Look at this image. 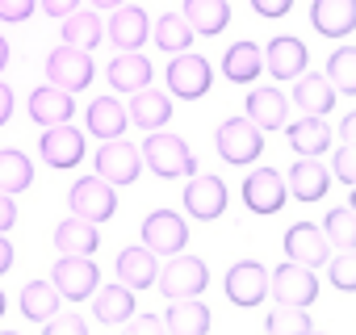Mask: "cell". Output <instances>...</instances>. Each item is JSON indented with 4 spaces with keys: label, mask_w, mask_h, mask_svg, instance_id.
<instances>
[{
    "label": "cell",
    "mask_w": 356,
    "mask_h": 335,
    "mask_svg": "<svg viewBox=\"0 0 356 335\" xmlns=\"http://www.w3.org/2000/svg\"><path fill=\"white\" fill-rule=\"evenodd\" d=\"M138 151H143V163L151 168L155 177H163V181H172V177H193L197 172L193 151L185 147V138H176V134H155L151 130Z\"/></svg>",
    "instance_id": "6da1fadb"
},
{
    "label": "cell",
    "mask_w": 356,
    "mask_h": 335,
    "mask_svg": "<svg viewBox=\"0 0 356 335\" xmlns=\"http://www.w3.org/2000/svg\"><path fill=\"white\" fill-rule=\"evenodd\" d=\"M159 293L172 302V297H197V293H206V285H210V268H206V260L202 256H181L176 252L163 268H159Z\"/></svg>",
    "instance_id": "7a4b0ae2"
},
{
    "label": "cell",
    "mask_w": 356,
    "mask_h": 335,
    "mask_svg": "<svg viewBox=\"0 0 356 335\" xmlns=\"http://www.w3.org/2000/svg\"><path fill=\"white\" fill-rule=\"evenodd\" d=\"M218 155L227 159V163H235V168H248V163H256V155L264 151V130L252 122V117H227L222 126H218Z\"/></svg>",
    "instance_id": "3957f363"
},
{
    "label": "cell",
    "mask_w": 356,
    "mask_h": 335,
    "mask_svg": "<svg viewBox=\"0 0 356 335\" xmlns=\"http://www.w3.org/2000/svg\"><path fill=\"white\" fill-rule=\"evenodd\" d=\"M97 177L109 181L113 189L118 185H134L138 172H143V151L126 138H101V151H97Z\"/></svg>",
    "instance_id": "277c9868"
},
{
    "label": "cell",
    "mask_w": 356,
    "mask_h": 335,
    "mask_svg": "<svg viewBox=\"0 0 356 335\" xmlns=\"http://www.w3.org/2000/svg\"><path fill=\"white\" fill-rule=\"evenodd\" d=\"M47 76H51V84L63 88V92H80V88H88L92 76H97V67H92V51H80V47H67V42H63L59 51L47 55Z\"/></svg>",
    "instance_id": "5b68a950"
},
{
    "label": "cell",
    "mask_w": 356,
    "mask_h": 335,
    "mask_svg": "<svg viewBox=\"0 0 356 335\" xmlns=\"http://www.w3.org/2000/svg\"><path fill=\"white\" fill-rule=\"evenodd\" d=\"M51 285L63 293V302H84L88 293H97L101 268L92 264V256H59L51 268Z\"/></svg>",
    "instance_id": "8992f818"
},
{
    "label": "cell",
    "mask_w": 356,
    "mask_h": 335,
    "mask_svg": "<svg viewBox=\"0 0 356 335\" xmlns=\"http://www.w3.org/2000/svg\"><path fill=\"white\" fill-rule=\"evenodd\" d=\"M210 84H214V67H210L202 55L181 51V55L168 63V92H172V97H181V101H197V97H206V92H210Z\"/></svg>",
    "instance_id": "52a82bcc"
},
{
    "label": "cell",
    "mask_w": 356,
    "mask_h": 335,
    "mask_svg": "<svg viewBox=\"0 0 356 335\" xmlns=\"http://www.w3.org/2000/svg\"><path fill=\"white\" fill-rule=\"evenodd\" d=\"M67 206H72V214H80V218H88V222H109L113 210H118V193H113L109 181H101V177L92 172V177H84V181L72 185Z\"/></svg>",
    "instance_id": "ba28073f"
},
{
    "label": "cell",
    "mask_w": 356,
    "mask_h": 335,
    "mask_svg": "<svg viewBox=\"0 0 356 335\" xmlns=\"http://www.w3.org/2000/svg\"><path fill=\"white\" fill-rule=\"evenodd\" d=\"M185 243H189V227L176 210H151L143 218V247H151L155 256H176L185 252Z\"/></svg>",
    "instance_id": "9c48e42d"
},
{
    "label": "cell",
    "mask_w": 356,
    "mask_h": 335,
    "mask_svg": "<svg viewBox=\"0 0 356 335\" xmlns=\"http://www.w3.org/2000/svg\"><path fill=\"white\" fill-rule=\"evenodd\" d=\"M268 289H273V297L285 302V306H310V302L318 297V277H314V268H306V264H298V260H285V264L268 277Z\"/></svg>",
    "instance_id": "30bf717a"
},
{
    "label": "cell",
    "mask_w": 356,
    "mask_h": 335,
    "mask_svg": "<svg viewBox=\"0 0 356 335\" xmlns=\"http://www.w3.org/2000/svg\"><path fill=\"white\" fill-rule=\"evenodd\" d=\"M285 260H298L306 268H323L331 260V239L314 222H293L285 231Z\"/></svg>",
    "instance_id": "8fae6325"
},
{
    "label": "cell",
    "mask_w": 356,
    "mask_h": 335,
    "mask_svg": "<svg viewBox=\"0 0 356 335\" xmlns=\"http://www.w3.org/2000/svg\"><path fill=\"white\" fill-rule=\"evenodd\" d=\"M222 289L235 306H260L268 297V268L260 260H239V264H231Z\"/></svg>",
    "instance_id": "7c38bea8"
},
{
    "label": "cell",
    "mask_w": 356,
    "mask_h": 335,
    "mask_svg": "<svg viewBox=\"0 0 356 335\" xmlns=\"http://www.w3.org/2000/svg\"><path fill=\"white\" fill-rule=\"evenodd\" d=\"M38 151L51 168H76L84 159V134L72 126V122H59V126H47V134L38 138Z\"/></svg>",
    "instance_id": "4fadbf2b"
},
{
    "label": "cell",
    "mask_w": 356,
    "mask_h": 335,
    "mask_svg": "<svg viewBox=\"0 0 356 335\" xmlns=\"http://www.w3.org/2000/svg\"><path fill=\"white\" fill-rule=\"evenodd\" d=\"M181 202H185L189 218H197V222H214V218L227 214V185H222L218 177H193Z\"/></svg>",
    "instance_id": "5bb4252c"
},
{
    "label": "cell",
    "mask_w": 356,
    "mask_h": 335,
    "mask_svg": "<svg viewBox=\"0 0 356 335\" xmlns=\"http://www.w3.org/2000/svg\"><path fill=\"white\" fill-rule=\"evenodd\" d=\"M243 202L252 214H277L285 206V177L273 168H256L243 181Z\"/></svg>",
    "instance_id": "9a60e30c"
},
{
    "label": "cell",
    "mask_w": 356,
    "mask_h": 335,
    "mask_svg": "<svg viewBox=\"0 0 356 335\" xmlns=\"http://www.w3.org/2000/svg\"><path fill=\"white\" fill-rule=\"evenodd\" d=\"M105 38H113L118 51H138L147 38H151V22L138 5H118L109 26H105Z\"/></svg>",
    "instance_id": "2e32d148"
},
{
    "label": "cell",
    "mask_w": 356,
    "mask_h": 335,
    "mask_svg": "<svg viewBox=\"0 0 356 335\" xmlns=\"http://www.w3.org/2000/svg\"><path fill=\"white\" fill-rule=\"evenodd\" d=\"M306 63H310V51H306V42L302 38H273L268 47H264V72H273L277 80H298L302 72H306Z\"/></svg>",
    "instance_id": "e0dca14e"
},
{
    "label": "cell",
    "mask_w": 356,
    "mask_h": 335,
    "mask_svg": "<svg viewBox=\"0 0 356 335\" xmlns=\"http://www.w3.org/2000/svg\"><path fill=\"white\" fill-rule=\"evenodd\" d=\"M310 26L323 38H348L356 30V0H310Z\"/></svg>",
    "instance_id": "ac0fdd59"
},
{
    "label": "cell",
    "mask_w": 356,
    "mask_h": 335,
    "mask_svg": "<svg viewBox=\"0 0 356 335\" xmlns=\"http://www.w3.org/2000/svg\"><path fill=\"white\" fill-rule=\"evenodd\" d=\"M331 189V172L318 163V155H302L298 163H289V193L298 202H323Z\"/></svg>",
    "instance_id": "d6986e66"
},
{
    "label": "cell",
    "mask_w": 356,
    "mask_h": 335,
    "mask_svg": "<svg viewBox=\"0 0 356 335\" xmlns=\"http://www.w3.org/2000/svg\"><path fill=\"white\" fill-rule=\"evenodd\" d=\"M72 113H76L72 92H63V88H55V84H42V88L30 92V117H34L42 130H47V126H59V122H72Z\"/></svg>",
    "instance_id": "ffe728a7"
},
{
    "label": "cell",
    "mask_w": 356,
    "mask_h": 335,
    "mask_svg": "<svg viewBox=\"0 0 356 335\" xmlns=\"http://www.w3.org/2000/svg\"><path fill=\"white\" fill-rule=\"evenodd\" d=\"M331 138H335V130L327 126V117H314V113H306V117H298V122L285 126V142L298 155H323L331 147Z\"/></svg>",
    "instance_id": "44dd1931"
},
{
    "label": "cell",
    "mask_w": 356,
    "mask_h": 335,
    "mask_svg": "<svg viewBox=\"0 0 356 335\" xmlns=\"http://www.w3.org/2000/svg\"><path fill=\"white\" fill-rule=\"evenodd\" d=\"M155 277H159V256L151 252V247H122L118 252V281L122 285H130V289H147V285H155Z\"/></svg>",
    "instance_id": "7402d4cb"
},
{
    "label": "cell",
    "mask_w": 356,
    "mask_h": 335,
    "mask_svg": "<svg viewBox=\"0 0 356 335\" xmlns=\"http://www.w3.org/2000/svg\"><path fill=\"white\" fill-rule=\"evenodd\" d=\"M293 105L302 109V113H314V117H327L331 109H335V84L323 76V72H314V76H298V84H293Z\"/></svg>",
    "instance_id": "603a6c76"
},
{
    "label": "cell",
    "mask_w": 356,
    "mask_h": 335,
    "mask_svg": "<svg viewBox=\"0 0 356 335\" xmlns=\"http://www.w3.org/2000/svg\"><path fill=\"white\" fill-rule=\"evenodd\" d=\"M163 331H172V335H206L210 331V306L193 302V297H172V306L163 314Z\"/></svg>",
    "instance_id": "cb8c5ba5"
},
{
    "label": "cell",
    "mask_w": 356,
    "mask_h": 335,
    "mask_svg": "<svg viewBox=\"0 0 356 335\" xmlns=\"http://www.w3.org/2000/svg\"><path fill=\"white\" fill-rule=\"evenodd\" d=\"M243 117H252L260 130H281L285 126V113H289V101L277 92V88H252L243 97Z\"/></svg>",
    "instance_id": "d4e9b609"
},
{
    "label": "cell",
    "mask_w": 356,
    "mask_h": 335,
    "mask_svg": "<svg viewBox=\"0 0 356 335\" xmlns=\"http://www.w3.org/2000/svg\"><path fill=\"white\" fill-rule=\"evenodd\" d=\"M97 243H101L97 222H88V218H80V214H72V218H63V222L55 227V247H59V256H92Z\"/></svg>",
    "instance_id": "484cf974"
},
{
    "label": "cell",
    "mask_w": 356,
    "mask_h": 335,
    "mask_svg": "<svg viewBox=\"0 0 356 335\" xmlns=\"http://www.w3.org/2000/svg\"><path fill=\"white\" fill-rule=\"evenodd\" d=\"M126 113H130L134 126H143V130H159V126L172 122V97L159 92V88H138Z\"/></svg>",
    "instance_id": "4316f807"
},
{
    "label": "cell",
    "mask_w": 356,
    "mask_h": 335,
    "mask_svg": "<svg viewBox=\"0 0 356 335\" xmlns=\"http://www.w3.org/2000/svg\"><path fill=\"white\" fill-rule=\"evenodd\" d=\"M181 13L193 26V34H202V38H214V34H222L231 26V5L227 0H185Z\"/></svg>",
    "instance_id": "83f0119b"
},
{
    "label": "cell",
    "mask_w": 356,
    "mask_h": 335,
    "mask_svg": "<svg viewBox=\"0 0 356 335\" xmlns=\"http://www.w3.org/2000/svg\"><path fill=\"white\" fill-rule=\"evenodd\" d=\"M264 72V51L256 42H235L222 55V76L231 84H256V76Z\"/></svg>",
    "instance_id": "f1b7e54d"
},
{
    "label": "cell",
    "mask_w": 356,
    "mask_h": 335,
    "mask_svg": "<svg viewBox=\"0 0 356 335\" xmlns=\"http://www.w3.org/2000/svg\"><path fill=\"white\" fill-rule=\"evenodd\" d=\"M126 126H130V113L122 109L118 97H97L88 105V134H97V138H122Z\"/></svg>",
    "instance_id": "f546056e"
},
{
    "label": "cell",
    "mask_w": 356,
    "mask_h": 335,
    "mask_svg": "<svg viewBox=\"0 0 356 335\" xmlns=\"http://www.w3.org/2000/svg\"><path fill=\"white\" fill-rule=\"evenodd\" d=\"M92 314H97V322H105V327H122L130 314H134V289L130 285H105V289H97V302H92Z\"/></svg>",
    "instance_id": "4dcf8cb0"
},
{
    "label": "cell",
    "mask_w": 356,
    "mask_h": 335,
    "mask_svg": "<svg viewBox=\"0 0 356 335\" xmlns=\"http://www.w3.org/2000/svg\"><path fill=\"white\" fill-rule=\"evenodd\" d=\"M109 84L118 92H138L151 84V63L138 51H118V59L109 63Z\"/></svg>",
    "instance_id": "1f68e13d"
},
{
    "label": "cell",
    "mask_w": 356,
    "mask_h": 335,
    "mask_svg": "<svg viewBox=\"0 0 356 335\" xmlns=\"http://www.w3.org/2000/svg\"><path fill=\"white\" fill-rule=\"evenodd\" d=\"M101 38H105V22H101L92 9H76V13L63 17V42H67V47L92 51Z\"/></svg>",
    "instance_id": "d6a6232c"
},
{
    "label": "cell",
    "mask_w": 356,
    "mask_h": 335,
    "mask_svg": "<svg viewBox=\"0 0 356 335\" xmlns=\"http://www.w3.org/2000/svg\"><path fill=\"white\" fill-rule=\"evenodd\" d=\"M151 38H155V47H159V51L181 55V51H189V42H193L197 34H193V26L185 22V13H163V17H155Z\"/></svg>",
    "instance_id": "836d02e7"
},
{
    "label": "cell",
    "mask_w": 356,
    "mask_h": 335,
    "mask_svg": "<svg viewBox=\"0 0 356 335\" xmlns=\"http://www.w3.org/2000/svg\"><path fill=\"white\" fill-rule=\"evenodd\" d=\"M59 302H63V293H59L51 281H30V285L22 289V314H26L30 322H47V318L59 310Z\"/></svg>",
    "instance_id": "e575fe53"
},
{
    "label": "cell",
    "mask_w": 356,
    "mask_h": 335,
    "mask_svg": "<svg viewBox=\"0 0 356 335\" xmlns=\"http://www.w3.org/2000/svg\"><path fill=\"white\" fill-rule=\"evenodd\" d=\"M34 185V163L26 151H0V193H22Z\"/></svg>",
    "instance_id": "d590c367"
},
{
    "label": "cell",
    "mask_w": 356,
    "mask_h": 335,
    "mask_svg": "<svg viewBox=\"0 0 356 335\" xmlns=\"http://www.w3.org/2000/svg\"><path fill=\"white\" fill-rule=\"evenodd\" d=\"M327 80L335 84V92L356 97V47H339V51L327 59Z\"/></svg>",
    "instance_id": "8d00e7d4"
},
{
    "label": "cell",
    "mask_w": 356,
    "mask_h": 335,
    "mask_svg": "<svg viewBox=\"0 0 356 335\" xmlns=\"http://www.w3.org/2000/svg\"><path fill=\"white\" fill-rule=\"evenodd\" d=\"M323 235L331 239V247H356V210L352 206H335L323 222Z\"/></svg>",
    "instance_id": "74e56055"
},
{
    "label": "cell",
    "mask_w": 356,
    "mask_h": 335,
    "mask_svg": "<svg viewBox=\"0 0 356 335\" xmlns=\"http://www.w3.org/2000/svg\"><path fill=\"white\" fill-rule=\"evenodd\" d=\"M268 331L273 335H306V331H314V322H310V314H306V306H277L273 314H268Z\"/></svg>",
    "instance_id": "f35d334b"
},
{
    "label": "cell",
    "mask_w": 356,
    "mask_h": 335,
    "mask_svg": "<svg viewBox=\"0 0 356 335\" xmlns=\"http://www.w3.org/2000/svg\"><path fill=\"white\" fill-rule=\"evenodd\" d=\"M327 277L339 293H356V247H339V256L327 260Z\"/></svg>",
    "instance_id": "ab89813d"
},
{
    "label": "cell",
    "mask_w": 356,
    "mask_h": 335,
    "mask_svg": "<svg viewBox=\"0 0 356 335\" xmlns=\"http://www.w3.org/2000/svg\"><path fill=\"white\" fill-rule=\"evenodd\" d=\"M331 177L343 181V185H356V147H352V142H343V147L335 151V159H331Z\"/></svg>",
    "instance_id": "60d3db41"
},
{
    "label": "cell",
    "mask_w": 356,
    "mask_h": 335,
    "mask_svg": "<svg viewBox=\"0 0 356 335\" xmlns=\"http://www.w3.org/2000/svg\"><path fill=\"white\" fill-rule=\"evenodd\" d=\"M42 327H47V335H84V331H88L80 314H59V310H55Z\"/></svg>",
    "instance_id": "b9f144b4"
},
{
    "label": "cell",
    "mask_w": 356,
    "mask_h": 335,
    "mask_svg": "<svg viewBox=\"0 0 356 335\" xmlns=\"http://www.w3.org/2000/svg\"><path fill=\"white\" fill-rule=\"evenodd\" d=\"M38 9V0H0V22H26Z\"/></svg>",
    "instance_id": "7bdbcfd3"
},
{
    "label": "cell",
    "mask_w": 356,
    "mask_h": 335,
    "mask_svg": "<svg viewBox=\"0 0 356 335\" xmlns=\"http://www.w3.org/2000/svg\"><path fill=\"white\" fill-rule=\"evenodd\" d=\"M289 9H293V0H252V13H260V17H268V22L285 17Z\"/></svg>",
    "instance_id": "ee69618b"
},
{
    "label": "cell",
    "mask_w": 356,
    "mask_h": 335,
    "mask_svg": "<svg viewBox=\"0 0 356 335\" xmlns=\"http://www.w3.org/2000/svg\"><path fill=\"white\" fill-rule=\"evenodd\" d=\"M38 5H42V13H47V17H59V22H63L67 13H76V9H80V0H38Z\"/></svg>",
    "instance_id": "f6af8a7d"
},
{
    "label": "cell",
    "mask_w": 356,
    "mask_h": 335,
    "mask_svg": "<svg viewBox=\"0 0 356 335\" xmlns=\"http://www.w3.org/2000/svg\"><path fill=\"white\" fill-rule=\"evenodd\" d=\"M122 327H126V331H138V335H147V331H163V318H155V314H143V318H134V314H130Z\"/></svg>",
    "instance_id": "bcb514c9"
},
{
    "label": "cell",
    "mask_w": 356,
    "mask_h": 335,
    "mask_svg": "<svg viewBox=\"0 0 356 335\" xmlns=\"http://www.w3.org/2000/svg\"><path fill=\"white\" fill-rule=\"evenodd\" d=\"M17 222V206H13V193H0V231H13Z\"/></svg>",
    "instance_id": "7dc6e473"
},
{
    "label": "cell",
    "mask_w": 356,
    "mask_h": 335,
    "mask_svg": "<svg viewBox=\"0 0 356 335\" xmlns=\"http://www.w3.org/2000/svg\"><path fill=\"white\" fill-rule=\"evenodd\" d=\"M9 117H13V88L0 80V126H5Z\"/></svg>",
    "instance_id": "c3c4849f"
},
{
    "label": "cell",
    "mask_w": 356,
    "mask_h": 335,
    "mask_svg": "<svg viewBox=\"0 0 356 335\" xmlns=\"http://www.w3.org/2000/svg\"><path fill=\"white\" fill-rule=\"evenodd\" d=\"M13 268V243L5 239V231H0V277H5Z\"/></svg>",
    "instance_id": "681fc988"
},
{
    "label": "cell",
    "mask_w": 356,
    "mask_h": 335,
    "mask_svg": "<svg viewBox=\"0 0 356 335\" xmlns=\"http://www.w3.org/2000/svg\"><path fill=\"white\" fill-rule=\"evenodd\" d=\"M335 134H343V142H352V147H356V113H348V117L339 122V130H335Z\"/></svg>",
    "instance_id": "f907efd6"
},
{
    "label": "cell",
    "mask_w": 356,
    "mask_h": 335,
    "mask_svg": "<svg viewBox=\"0 0 356 335\" xmlns=\"http://www.w3.org/2000/svg\"><path fill=\"white\" fill-rule=\"evenodd\" d=\"M5 67H9V38L0 34V72H5Z\"/></svg>",
    "instance_id": "816d5d0a"
},
{
    "label": "cell",
    "mask_w": 356,
    "mask_h": 335,
    "mask_svg": "<svg viewBox=\"0 0 356 335\" xmlns=\"http://www.w3.org/2000/svg\"><path fill=\"white\" fill-rule=\"evenodd\" d=\"M92 9H118V5H126V0H88Z\"/></svg>",
    "instance_id": "f5cc1de1"
},
{
    "label": "cell",
    "mask_w": 356,
    "mask_h": 335,
    "mask_svg": "<svg viewBox=\"0 0 356 335\" xmlns=\"http://www.w3.org/2000/svg\"><path fill=\"white\" fill-rule=\"evenodd\" d=\"M348 206H352V210H356V185H352V197H348Z\"/></svg>",
    "instance_id": "db71d44e"
},
{
    "label": "cell",
    "mask_w": 356,
    "mask_h": 335,
    "mask_svg": "<svg viewBox=\"0 0 356 335\" xmlns=\"http://www.w3.org/2000/svg\"><path fill=\"white\" fill-rule=\"evenodd\" d=\"M0 318H5V293H0Z\"/></svg>",
    "instance_id": "11a10c76"
}]
</instances>
